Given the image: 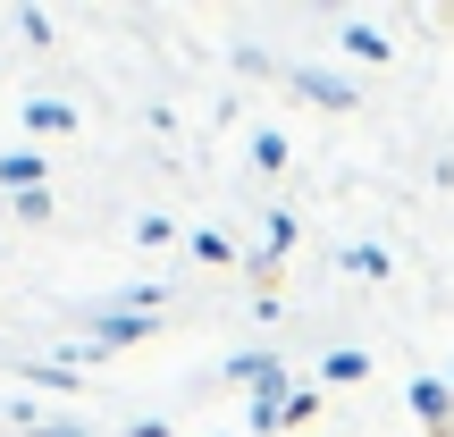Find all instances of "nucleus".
Masks as SVG:
<instances>
[{"label": "nucleus", "mask_w": 454, "mask_h": 437, "mask_svg": "<svg viewBox=\"0 0 454 437\" xmlns=\"http://www.w3.org/2000/svg\"><path fill=\"white\" fill-rule=\"evenodd\" d=\"M286 84L303 101H320V110H362V84L337 76V67H286Z\"/></svg>", "instance_id": "nucleus-1"}, {"label": "nucleus", "mask_w": 454, "mask_h": 437, "mask_svg": "<svg viewBox=\"0 0 454 437\" xmlns=\"http://www.w3.org/2000/svg\"><path fill=\"white\" fill-rule=\"evenodd\" d=\"M227 378H236V387H253V404H286V362H278V354H236V362H227Z\"/></svg>", "instance_id": "nucleus-2"}, {"label": "nucleus", "mask_w": 454, "mask_h": 437, "mask_svg": "<svg viewBox=\"0 0 454 437\" xmlns=\"http://www.w3.org/2000/svg\"><path fill=\"white\" fill-rule=\"evenodd\" d=\"M404 404L412 412H421V429H454V387H446V378H412V387H404Z\"/></svg>", "instance_id": "nucleus-3"}, {"label": "nucleus", "mask_w": 454, "mask_h": 437, "mask_svg": "<svg viewBox=\"0 0 454 437\" xmlns=\"http://www.w3.org/2000/svg\"><path fill=\"white\" fill-rule=\"evenodd\" d=\"M43 152H0V185H9V194H43Z\"/></svg>", "instance_id": "nucleus-4"}, {"label": "nucleus", "mask_w": 454, "mask_h": 437, "mask_svg": "<svg viewBox=\"0 0 454 437\" xmlns=\"http://www.w3.org/2000/svg\"><path fill=\"white\" fill-rule=\"evenodd\" d=\"M26 127H34V135H67V127H76V110H67L59 93H34V101H26Z\"/></svg>", "instance_id": "nucleus-5"}, {"label": "nucleus", "mask_w": 454, "mask_h": 437, "mask_svg": "<svg viewBox=\"0 0 454 437\" xmlns=\"http://www.w3.org/2000/svg\"><path fill=\"white\" fill-rule=\"evenodd\" d=\"M362 371H371V354H362V345H337V354L320 362V378H328V387H354Z\"/></svg>", "instance_id": "nucleus-6"}, {"label": "nucleus", "mask_w": 454, "mask_h": 437, "mask_svg": "<svg viewBox=\"0 0 454 437\" xmlns=\"http://www.w3.org/2000/svg\"><path fill=\"white\" fill-rule=\"evenodd\" d=\"M337 43L354 51V59H371V67H379V59H395V43H387V34H379V26H345Z\"/></svg>", "instance_id": "nucleus-7"}, {"label": "nucleus", "mask_w": 454, "mask_h": 437, "mask_svg": "<svg viewBox=\"0 0 454 437\" xmlns=\"http://www.w3.org/2000/svg\"><path fill=\"white\" fill-rule=\"evenodd\" d=\"M345 269L354 277H395V261L379 253V244H345Z\"/></svg>", "instance_id": "nucleus-8"}, {"label": "nucleus", "mask_w": 454, "mask_h": 437, "mask_svg": "<svg viewBox=\"0 0 454 437\" xmlns=\"http://www.w3.org/2000/svg\"><path fill=\"white\" fill-rule=\"evenodd\" d=\"M194 261H202V269H227V261H236V244H227L219 227H194Z\"/></svg>", "instance_id": "nucleus-9"}, {"label": "nucleus", "mask_w": 454, "mask_h": 437, "mask_svg": "<svg viewBox=\"0 0 454 437\" xmlns=\"http://www.w3.org/2000/svg\"><path fill=\"white\" fill-rule=\"evenodd\" d=\"M17 378H26V387H84V378H67V362H26V371H17Z\"/></svg>", "instance_id": "nucleus-10"}, {"label": "nucleus", "mask_w": 454, "mask_h": 437, "mask_svg": "<svg viewBox=\"0 0 454 437\" xmlns=\"http://www.w3.org/2000/svg\"><path fill=\"white\" fill-rule=\"evenodd\" d=\"M17 429H34V437H84L76 421H43V412H34V404H17Z\"/></svg>", "instance_id": "nucleus-11"}, {"label": "nucleus", "mask_w": 454, "mask_h": 437, "mask_svg": "<svg viewBox=\"0 0 454 437\" xmlns=\"http://www.w3.org/2000/svg\"><path fill=\"white\" fill-rule=\"evenodd\" d=\"M253 168H286V135L261 127V135H253Z\"/></svg>", "instance_id": "nucleus-12"}, {"label": "nucleus", "mask_w": 454, "mask_h": 437, "mask_svg": "<svg viewBox=\"0 0 454 437\" xmlns=\"http://www.w3.org/2000/svg\"><path fill=\"white\" fill-rule=\"evenodd\" d=\"M17 34H26L34 51H51V17H43V9H17Z\"/></svg>", "instance_id": "nucleus-13"}, {"label": "nucleus", "mask_w": 454, "mask_h": 437, "mask_svg": "<svg viewBox=\"0 0 454 437\" xmlns=\"http://www.w3.org/2000/svg\"><path fill=\"white\" fill-rule=\"evenodd\" d=\"M17 219H26V227H43V219H51V185H43V194H17Z\"/></svg>", "instance_id": "nucleus-14"}, {"label": "nucleus", "mask_w": 454, "mask_h": 437, "mask_svg": "<svg viewBox=\"0 0 454 437\" xmlns=\"http://www.w3.org/2000/svg\"><path fill=\"white\" fill-rule=\"evenodd\" d=\"M446 387H454V371H446Z\"/></svg>", "instance_id": "nucleus-15"}]
</instances>
